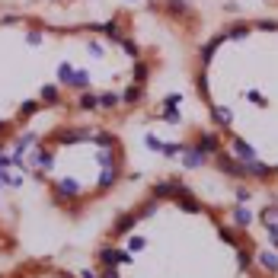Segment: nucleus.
Here are the masks:
<instances>
[{
    "label": "nucleus",
    "instance_id": "f257e3e1",
    "mask_svg": "<svg viewBox=\"0 0 278 278\" xmlns=\"http://www.w3.org/2000/svg\"><path fill=\"white\" fill-rule=\"evenodd\" d=\"M211 160L218 163V170H221V173H227L230 179H246V170H243V163H240L237 157H233L227 147H224V151H218Z\"/></svg>",
    "mask_w": 278,
    "mask_h": 278
},
{
    "label": "nucleus",
    "instance_id": "f03ea898",
    "mask_svg": "<svg viewBox=\"0 0 278 278\" xmlns=\"http://www.w3.org/2000/svg\"><path fill=\"white\" fill-rule=\"evenodd\" d=\"M243 170H246V179H259V182H268L275 176V170L268 167V163H262V160H249V163H243Z\"/></svg>",
    "mask_w": 278,
    "mask_h": 278
},
{
    "label": "nucleus",
    "instance_id": "7ed1b4c3",
    "mask_svg": "<svg viewBox=\"0 0 278 278\" xmlns=\"http://www.w3.org/2000/svg\"><path fill=\"white\" fill-rule=\"evenodd\" d=\"M230 154H233V157H237L240 163H249V160L259 157L256 147L249 144V141H243V137H230Z\"/></svg>",
    "mask_w": 278,
    "mask_h": 278
},
{
    "label": "nucleus",
    "instance_id": "20e7f679",
    "mask_svg": "<svg viewBox=\"0 0 278 278\" xmlns=\"http://www.w3.org/2000/svg\"><path fill=\"white\" fill-rule=\"evenodd\" d=\"M192 147H198V151H202V154H208V157H214L218 151H224L221 137L214 134V131H208V134H198L195 141H192Z\"/></svg>",
    "mask_w": 278,
    "mask_h": 278
},
{
    "label": "nucleus",
    "instance_id": "39448f33",
    "mask_svg": "<svg viewBox=\"0 0 278 278\" xmlns=\"http://www.w3.org/2000/svg\"><path fill=\"white\" fill-rule=\"evenodd\" d=\"M179 157H182V167H186V170H198V167H208V160H211V157H208V154H202V151H198V147H192V144H189L186 151L179 154Z\"/></svg>",
    "mask_w": 278,
    "mask_h": 278
},
{
    "label": "nucleus",
    "instance_id": "423d86ee",
    "mask_svg": "<svg viewBox=\"0 0 278 278\" xmlns=\"http://www.w3.org/2000/svg\"><path fill=\"white\" fill-rule=\"evenodd\" d=\"M253 211H249L246 205H233L230 208V224L233 227H240V230H246V227H253Z\"/></svg>",
    "mask_w": 278,
    "mask_h": 278
},
{
    "label": "nucleus",
    "instance_id": "0eeeda50",
    "mask_svg": "<svg viewBox=\"0 0 278 278\" xmlns=\"http://www.w3.org/2000/svg\"><path fill=\"white\" fill-rule=\"evenodd\" d=\"M51 192H55V198H77L80 195V182L77 179H58L51 186Z\"/></svg>",
    "mask_w": 278,
    "mask_h": 278
},
{
    "label": "nucleus",
    "instance_id": "6e6552de",
    "mask_svg": "<svg viewBox=\"0 0 278 278\" xmlns=\"http://www.w3.org/2000/svg\"><path fill=\"white\" fill-rule=\"evenodd\" d=\"M134 224H137V214H134V211L118 214V218H115V224H112V237H125L128 230H134Z\"/></svg>",
    "mask_w": 278,
    "mask_h": 278
},
{
    "label": "nucleus",
    "instance_id": "1a4fd4ad",
    "mask_svg": "<svg viewBox=\"0 0 278 278\" xmlns=\"http://www.w3.org/2000/svg\"><path fill=\"white\" fill-rule=\"evenodd\" d=\"M99 167L102 170H112V167H121V147H102L99 151Z\"/></svg>",
    "mask_w": 278,
    "mask_h": 278
},
{
    "label": "nucleus",
    "instance_id": "9d476101",
    "mask_svg": "<svg viewBox=\"0 0 278 278\" xmlns=\"http://www.w3.org/2000/svg\"><path fill=\"white\" fill-rule=\"evenodd\" d=\"M121 179V167H112V170H102L99 173V179H96V189L99 192H109L112 186H115V182Z\"/></svg>",
    "mask_w": 278,
    "mask_h": 278
},
{
    "label": "nucleus",
    "instance_id": "9b49d317",
    "mask_svg": "<svg viewBox=\"0 0 278 278\" xmlns=\"http://www.w3.org/2000/svg\"><path fill=\"white\" fill-rule=\"evenodd\" d=\"M224 45V36H214V39H208V45H202L198 48V61H202V64H208V61L214 58V51H218Z\"/></svg>",
    "mask_w": 278,
    "mask_h": 278
},
{
    "label": "nucleus",
    "instance_id": "f8f14e48",
    "mask_svg": "<svg viewBox=\"0 0 278 278\" xmlns=\"http://www.w3.org/2000/svg\"><path fill=\"white\" fill-rule=\"evenodd\" d=\"M211 118H214V125L230 128V125H233V109H230V106H214V109H211Z\"/></svg>",
    "mask_w": 278,
    "mask_h": 278
},
{
    "label": "nucleus",
    "instance_id": "ddd939ff",
    "mask_svg": "<svg viewBox=\"0 0 278 278\" xmlns=\"http://www.w3.org/2000/svg\"><path fill=\"white\" fill-rule=\"evenodd\" d=\"M39 99L45 102V106H58L61 102V90H58V83H45L39 90Z\"/></svg>",
    "mask_w": 278,
    "mask_h": 278
},
{
    "label": "nucleus",
    "instance_id": "4468645a",
    "mask_svg": "<svg viewBox=\"0 0 278 278\" xmlns=\"http://www.w3.org/2000/svg\"><path fill=\"white\" fill-rule=\"evenodd\" d=\"M121 102H125V106H137V102H141L144 99V86L141 83H131V86H128V90L125 93H121V96H118Z\"/></svg>",
    "mask_w": 278,
    "mask_h": 278
},
{
    "label": "nucleus",
    "instance_id": "2eb2a0df",
    "mask_svg": "<svg viewBox=\"0 0 278 278\" xmlns=\"http://www.w3.org/2000/svg\"><path fill=\"white\" fill-rule=\"evenodd\" d=\"M90 144H93V147H99V151H102V147H118V137L112 134V131H93Z\"/></svg>",
    "mask_w": 278,
    "mask_h": 278
},
{
    "label": "nucleus",
    "instance_id": "dca6fc26",
    "mask_svg": "<svg viewBox=\"0 0 278 278\" xmlns=\"http://www.w3.org/2000/svg\"><path fill=\"white\" fill-rule=\"evenodd\" d=\"M259 221L265 224V230H278V205H268V208H262Z\"/></svg>",
    "mask_w": 278,
    "mask_h": 278
},
{
    "label": "nucleus",
    "instance_id": "f3484780",
    "mask_svg": "<svg viewBox=\"0 0 278 278\" xmlns=\"http://www.w3.org/2000/svg\"><path fill=\"white\" fill-rule=\"evenodd\" d=\"M249 32H253V26H249V23H230L227 32H224V39H246Z\"/></svg>",
    "mask_w": 278,
    "mask_h": 278
},
{
    "label": "nucleus",
    "instance_id": "a211bd4d",
    "mask_svg": "<svg viewBox=\"0 0 278 278\" xmlns=\"http://www.w3.org/2000/svg\"><path fill=\"white\" fill-rule=\"evenodd\" d=\"M256 262L262 265L265 272H272V275L278 272V256H275V253H265V249H259V253H256Z\"/></svg>",
    "mask_w": 278,
    "mask_h": 278
},
{
    "label": "nucleus",
    "instance_id": "6ab92c4d",
    "mask_svg": "<svg viewBox=\"0 0 278 278\" xmlns=\"http://www.w3.org/2000/svg\"><path fill=\"white\" fill-rule=\"evenodd\" d=\"M96 256H99V262H102V265H118V249H115V246H109V243H102Z\"/></svg>",
    "mask_w": 278,
    "mask_h": 278
},
{
    "label": "nucleus",
    "instance_id": "aec40b11",
    "mask_svg": "<svg viewBox=\"0 0 278 278\" xmlns=\"http://www.w3.org/2000/svg\"><path fill=\"white\" fill-rule=\"evenodd\" d=\"M176 205L182 208V211H189V214H198V211H202V202H195L192 192H189V195H179V198H176Z\"/></svg>",
    "mask_w": 278,
    "mask_h": 278
},
{
    "label": "nucleus",
    "instance_id": "412c9836",
    "mask_svg": "<svg viewBox=\"0 0 278 278\" xmlns=\"http://www.w3.org/2000/svg\"><path fill=\"white\" fill-rule=\"evenodd\" d=\"M256 262V253L253 249H243V246H237V265L243 268V272H249V265Z\"/></svg>",
    "mask_w": 278,
    "mask_h": 278
},
{
    "label": "nucleus",
    "instance_id": "4be33fe9",
    "mask_svg": "<svg viewBox=\"0 0 278 278\" xmlns=\"http://www.w3.org/2000/svg\"><path fill=\"white\" fill-rule=\"evenodd\" d=\"M137 221H144V218H154V214H157V198H147V202H141L137 205Z\"/></svg>",
    "mask_w": 278,
    "mask_h": 278
},
{
    "label": "nucleus",
    "instance_id": "5701e85b",
    "mask_svg": "<svg viewBox=\"0 0 278 278\" xmlns=\"http://www.w3.org/2000/svg\"><path fill=\"white\" fill-rule=\"evenodd\" d=\"M32 147H36V134L26 131V134L16 137V151H13V154H23V157H26V151H32Z\"/></svg>",
    "mask_w": 278,
    "mask_h": 278
},
{
    "label": "nucleus",
    "instance_id": "b1692460",
    "mask_svg": "<svg viewBox=\"0 0 278 278\" xmlns=\"http://www.w3.org/2000/svg\"><path fill=\"white\" fill-rule=\"evenodd\" d=\"M58 83L61 86H74V67L67 64V61H64V64H58Z\"/></svg>",
    "mask_w": 278,
    "mask_h": 278
},
{
    "label": "nucleus",
    "instance_id": "393cba45",
    "mask_svg": "<svg viewBox=\"0 0 278 278\" xmlns=\"http://www.w3.org/2000/svg\"><path fill=\"white\" fill-rule=\"evenodd\" d=\"M118 96H115V93H96V109H115L118 106Z\"/></svg>",
    "mask_w": 278,
    "mask_h": 278
},
{
    "label": "nucleus",
    "instance_id": "a878e982",
    "mask_svg": "<svg viewBox=\"0 0 278 278\" xmlns=\"http://www.w3.org/2000/svg\"><path fill=\"white\" fill-rule=\"evenodd\" d=\"M39 109H42V102H36V99L23 102V106H20V118H16V121H20V125H23V121H26V118H32V115H36Z\"/></svg>",
    "mask_w": 278,
    "mask_h": 278
},
{
    "label": "nucleus",
    "instance_id": "bb28decb",
    "mask_svg": "<svg viewBox=\"0 0 278 278\" xmlns=\"http://www.w3.org/2000/svg\"><path fill=\"white\" fill-rule=\"evenodd\" d=\"M218 233H221V240H224V243H227V246H233V249H237V246H243V240H240V233H237V230H233V227H221Z\"/></svg>",
    "mask_w": 278,
    "mask_h": 278
},
{
    "label": "nucleus",
    "instance_id": "cd10ccee",
    "mask_svg": "<svg viewBox=\"0 0 278 278\" xmlns=\"http://www.w3.org/2000/svg\"><path fill=\"white\" fill-rule=\"evenodd\" d=\"M77 109H83V112H90V109H96V93H80L77 96Z\"/></svg>",
    "mask_w": 278,
    "mask_h": 278
},
{
    "label": "nucleus",
    "instance_id": "c85d7f7f",
    "mask_svg": "<svg viewBox=\"0 0 278 278\" xmlns=\"http://www.w3.org/2000/svg\"><path fill=\"white\" fill-rule=\"evenodd\" d=\"M157 118H160V121H167V125H179V121H182L179 109H173V106H163V112H160Z\"/></svg>",
    "mask_w": 278,
    "mask_h": 278
},
{
    "label": "nucleus",
    "instance_id": "c756f323",
    "mask_svg": "<svg viewBox=\"0 0 278 278\" xmlns=\"http://www.w3.org/2000/svg\"><path fill=\"white\" fill-rule=\"evenodd\" d=\"M186 147H189V144H182V141H170V144H163V151H160V154L173 160V157H179V154L186 151Z\"/></svg>",
    "mask_w": 278,
    "mask_h": 278
},
{
    "label": "nucleus",
    "instance_id": "7c9ffc66",
    "mask_svg": "<svg viewBox=\"0 0 278 278\" xmlns=\"http://www.w3.org/2000/svg\"><path fill=\"white\" fill-rule=\"evenodd\" d=\"M147 77H151V64H147V61H137L134 64V83H144Z\"/></svg>",
    "mask_w": 278,
    "mask_h": 278
},
{
    "label": "nucleus",
    "instance_id": "2f4dec72",
    "mask_svg": "<svg viewBox=\"0 0 278 278\" xmlns=\"http://www.w3.org/2000/svg\"><path fill=\"white\" fill-rule=\"evenodd\" d=\"M233 198H237V205H249L253 189H249V186H237V189H233Z\"/></svg>",
    "mask_w": 278,
    "mask_h": 278
},
{
    "label": "nucleus",
    "instance_id": "473e14b6",
    "mask_svg": "<svg viewBox=\"0 0 278 278\" xmlns=\"http://www.w3.org/2000/svg\"><path fill=\"white\" fill-rule=\"evenodd\" d=\"M86 86H90V74H86V71H74V86H71V90H86Z\"/></svg>",
    "mask_w": 278,
    "mask_h": 278
},
{
    "label": "nucleus",
    "instance_id": "72a5a7b5",
    "mask_svg": "<svg viewBox=\"0 0 278 278\" xmlns=\"http://www.w3.org/2000/svg\"><path fill=\"white\" fill-rule=\"evenodd\" d=\"M118 45H121V51H125V55H131V58H137V55H141V48H137L131 39H125V36H121V42H118Z\"/></svg>",
    "mask_w": 278,
    "mask_h": 278
},
{
    "label": "nucleus",
    "instance_id": "f704fd0d",
    "mask_svg": "<svg viewBox=\"0 0 278 278\" xmlns=\"http://www.w3.org/2000/svg\"><path fill=\"white\" fill-rule=\"evenodd\" d=\"M167 10H170L173 16H182V13H186V10H189V7H186V4H182V0H167Z\"/></svg>",
    "mask_w": 278,
    "mask_h": 278
},
{
    "label": "nucleus",
    "instance_id": "c9c22d12",
    "mask_svg": "<svg viewBox=\"0 0 278 278\" xmlns=\"http://www.w3.org/2000/svg\"><path fill=\"white\" fill-rule=\"evenodd\" d=\"M256 29L259 32H278V20H259Z\"/></svg>",
    "mask_w": 278,
    "mask_h": 278
},
{
    "label": "nucleus",
    "instance_id": "e433bc0d",
    "mask_svg": "<svg viewBox=\"0 0 278 278\" xmlns=\"http://www.w3.org/2000/svg\"><path fill=\"white\" fill-rule=\"evenodd\" d=\"M144 147H147V151H157V154H160V151H163V141H160V137H154V134H147V137H144Z\"/></svg>",
    "mask_w": 278,
    "mask_h": 278
},
{
    "label": "nucleus",
    "instance_id": "4c0bfd02",
    "mask_svg": "<svg viewBox=\"0 0 278 278\" xmlns=\"http://www.w3.org/2000/svg\"><path fill=\"white\" fill-rule=\"evenodd\" d=\"M86 51H90L93 58H106V45H99V42H90V45H86Z\"/></svg>",
    "mask_w": 278,
    "mask_h": 278
},
{
    "label": "nucleus",
    "instance_id": "58836bf2",
    "mask_svg": "<svg viewBox=\"0 0 278 278\" xmlns=\"http://www.w3.org/2000/svg\"><path fill=\"white\" fill-rule=\"evenodd\" d=\"M246 99H249V102H259V106H268L265 93H259V90H249V93H246Z\"/></svg>",
    "mask_w": 278,
    "mask_h": 278
},
{
    "label": "nucleus",
    "instance_id": "ea45409f",
    "mask_svg": "<svg viewBox=\"0 0 278 278\" xmlns=\"http://www.w3.org/2000/svg\"><path fill=\"white\" fill-rule=\"evenodd\" d=\"M128 246H131V253H141V249L147 246L144 237H128Z\"/></svg>",
    "mask_w": 278,
    "mask_h": 278
},
{
    "label": "nucleus",
    "instance_id": "a19ab883",
    "mask_svg": "<svg viewBox=\"0 0 278 278\" xmlns=\"http://www.w3.org/2000/svg\"><path fill=\"white\" fill-rule=\"evenodd\" d=\"M163 106H173V109H179V106H182V93H170V96L163 99Z\"/></svg>",
    "mask_w": 278,
    "mask_h": 278
},
{
    "label": "nucleus",
    "instance_id": "79ce46f5",
    "mask_svg": "<svg viewBox=\"0 0 278 278\" xmlns=\"http://www.w3.org/2000/svg\"><path fill=\"white\" fill-rule=\"evenodd\" d=\"M198 93H202V99H208V74H198Z\"/></svg>",
    "mask_w": 278,
    "mask_h": 278
},
{
    "label": "nucleus",
    "instance_id": "37998d69",
    "mask_svg": "<svg viewBox=\"0 0 278 278\" xmlns=\"http://www.w3.org/2000/svg\"><path fill=\"white\" fill-rule=\"evenodd\" d=\"M99 278H121V272H118V265H106L99 272Z\"/></svg>",
    "mask_w": 278,
    "mask_h": 278
},
{
    "label": "nucleus",
    "instance_id": "c03bdc74",
    "mask_svg": "<svg viewBox=\"0 0 278 278\" xmlns=\"http://www.w3.org/2000/svg\"><path fill=\"white\" fill-rule=\"evenodd\" d=\"M131 262H134V256L128 249H118V265H131Z\"/></svg>",
    "mask_w": 278,
    "mask_h": 278
},
{
    "label": "nucleus",
    "instance_id": "a18cd8bd",
    "mask_svg": "<svg viewBox=\"0 0 278 278\" xmlns=\"http://www.w3.org/2000/svg\"><path fill=\"white\" fill-rule=\"evenodd\" d=\"M26 42H29L32 48H36V45H42V32H26Z\"/></svg>",
    "mask_w": 278,
    "mask_h": 278
},
{
    "label": "nucleus",
    "instance_id": "49530a36",
    "mask_svg": "<svg viewBox=\"0 0 278 278\" xmlns=\"http://www.w3.org/2000/svg\"><path fill=\"white\" fill-rule=\"evenodd\" d=\"M4 186H10V173L0 170V189H4Z\"/></svg>",
    "mask_w": 278,
    "mask_h": 278
},
{
    "label": "nucleus",
    "instance_id": "de8ad7c7",
    "mask_svg": "<svg viewBox=\"0 0 278 278\" xmlns=\"http://www.w3.org/2000/svg\"><path fill=\"white\" fill-rule=\"evenodd\" d=\"M80 278H99V272H90V268H80Z\"/></svg>",
    "mask_w": 278,
    "mask_h": 278
},
{
    "label": "nucleus",
    "instance_id": "09e8293b",
    "mask_svg": "<svg viewBox=\"0 0 278 278\" xmlns=\"http://www.w3.org/2000/svg\"><path fill=\"white\" fill-rule=\"evenodd\" d=\"M268 240H272V246L278 249V230H268Z\"/></svg>",
    "mask_w": 278,
    "mask_h": 278
},
{
    "label": "nucleus",
    "instance_id": "8fccbe9b",
    "mask_svg": "<svg viewBox=\"0 0 278 278\" xmlns=\"http://www.w3.org/2000/svg\"><path fill=\"white\" fill-rule=\"evenodd\" d=\"M4 131H10V125H7V121L0 118V134H4Z\"/></svg>",
    "mask_w": 278,
    "mask_h": 278
},
{
    "label": "nucleus",
    "instance_id": "3c124183",
    "mask_svg": "<svg viewBox=\"0 0 278 278\" xmlns=\"http://www.w3.org/2000/svg\"><path fill=\"white\" fill-rule=\"evenodd\" d=\"M272 170H275V176H278V163H275V167H272Z\"/></svg>",
    "mask_w": 278,
    "mask_h": 278
},
{
    "label": "nucleus",
    "instance_id": "603ef678",
    "mask_svg": "<svg viewBox=\"0 0 278 278\" xmlns=\"http://www.w3.org/2000/svg\"><path fill=\"white\" fill-rule=\"evenodd\" d=\"M144 4H151V0H144Z\"/></svg>",
    "mask_w": 278,
    "mask_h": 278
}]
</instances>
